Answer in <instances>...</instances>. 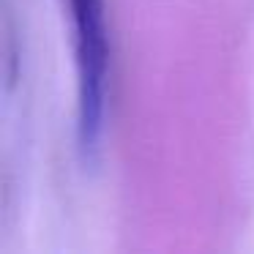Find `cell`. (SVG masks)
Listing matches in <instances>:
<instances>
[{
	"label": "cell",
	"instance_id": "obj_1",
	"mask_svg": "<svg viewBox=\"0 0 254 254\" xmlns=\"http://www.w3.org/2000/svg\"><path fill=\"white\" fill-rule=\"evenodd\" d=\"M74 19L79 71V148L90 156L99 148L107 110V71H110V41H107L104 3L101 0H68Z\"/></svg>",
	"mask_w": 254,
	"mask_h": 254
}]
</instances>
